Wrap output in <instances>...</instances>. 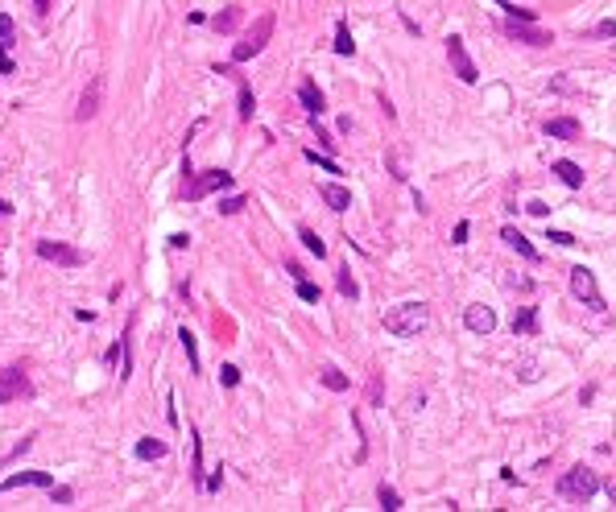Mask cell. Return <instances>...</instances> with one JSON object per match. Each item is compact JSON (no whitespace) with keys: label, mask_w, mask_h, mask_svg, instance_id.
Segmentation results:
<instances>
[{"label":"cell","mask_w":616,"mask_h":512,"mask_svg":"<svg viewBox=\"0 0 616 512\" xmlns=\"http://www.w3.org/2000/svg\"><path fill=\"white\" fill-rule=\"evenodd\" d=\"M100 103H103V75H96V79L83 87V96H79V108H75V120H96L100 116Z\"/></svg>","instance_id":"obj_10"},{"label":"cell","mask_w":616,"mask_h":512,"mask_svg":"<svg viewBox=\"0 0 616 512\" xmlns=\"http://www.w3.org/2000/svg\"><path fill=\"white\" fill-rule=\"evenodd\" d=\"M298 240H302V244H306V252H315L318 260L327 256V244H323V240H318L315 232H310V227H298Z\"/></svg>","instance_id":"obj_25"},{"label":"cell","mask_w":616,"mask_h":512,"mask_svg":"<svg viewBox=\"0 0 616 512\" xmlns=\"http://www.w3.org/2000/svg\"><path fill=\"white\" fill-rule=\"evenodd\" d=\"M13 488H54V475L50 471H17L0 479V492H13Z\"/></svg>","instance_id":"obj_12"},{"label":"cell","mask_w":616,"mask_h":512,"mask_svg":"<svg viewBox=\"0 0 616 512\" xmlns=\"http://www.w3.org/2000/svg\"><path fill=\"white\" fill-rule=\"evenodd\" d=\"M50 496H54V504H71V500H75L71 488H50Z\"/></svg>","instance_id":"obj_34"},{"label":"cell","mask_w":616,"mask_h":512,"mask_svg":"<svg viewBox=\"0 0 616 512\" xmlns=\"http://www.w3.org/2000/svg\"><path fill=\"white\" fill-rule=\"evenodd\" d=\"M600 492V475L592 471V467H571V471L558 479V496L562 500H575V504H583V500H592V496Z\"/></svg>","instance_id":"obj_4"},{"label":"cell","mask_w":616,"mask_h":512,"mask_svg":"<svg viewBox=\"0 0 616 512\" xmlns=\"http://www.w3.org/2000/svg\"><path fill=\"white\" fill-rule=\"evenodd\" d=\"M513 335H537V306H525L513 318Z\"/></svg>","instance_id":"obj_18"},{"label":"cell","mask_w":616,"mask_h":512,"mask_svg":"<svg viewBox=\"0 0 616 512\" xmlns=\"http://www.w3.org/2000/svg\"><path fill=\"white\" fill-rule=\"evenodd\" d=\"M318 380H323V384H327L331 393H343V389H348V376L339 372V368H331V364H327V368L318 372Z\"/></svg>","instance_id":"obj_21"},{"label":"cell","mask_w":616,"mask_h":512,"mask_svg":"<svg viewBox=\"0 0 616 512\" xmlns=\"http://www.w3.org/2000/svg\"><path fill=\"white\" fill-rule=\"evenodd\" d=\"M517 376H521L525 384H534L537 376H542V372H537V359H521V364H517Z\"/></svg>","instance_id":"obj_28"},{"label":"cell","mask_w":616,"mask_h":512,"mask_svg":"<svg viewBox=\"0 0 616 512\" xmlns=\"http://www.w3.org/2000/svg\"><path fill=\"white\" fill-rule=\"evenodd\" d=\"M253 112H257V99H253V87L240 79V120H253Z\"/></svg>","instance_id":"obj_23"},{"label":"cell","mask_w":616,"mask_h":512,"mask_svg":"<svg viewBox=\"0 0 616 512\" xmlns=\"http://www.w3.org/2000/svg\"><path fill=\"white\" fill-rule=\"evenodd\" d=\"M29 393H34V384H29V376H25L21 364H13V368H4V372H0V405L21 401V396H29Z\"/></svg>","instance_id":"obj_6"},{"label":"cell","mask_w":616,"mask_h":512,"mask_svg":"<svg viewBox=\"0 0 616 512\" xmlns=\"http://www.w3.org/2000/svg\"><path fill=\"white\" fill-rule=\"evenodd\" d=\"M505 34L517 41H525V46H550V41H555V34L537 29L534 21H505Z\"/></svg>","instance_id":"obj_11"},{"label":"cell","mask_w":616,"mask_h":512,"mask_svg":"<svg viewBox=\"0 0 616 512\" xmlns=\"http://www.w3.org/2000/svg\"><path fill=\"white\" fill-rule=\"evenodd\" d=\"M463 327H468L472 335H493V331H497V310L484 306V302H472V306L463 310Z\"/></svg>","instance_id":"obj_9"},{"label":"cell","mask_w":616,"mask_h":512,"mask_svg":"<svg viewBox=\"0 0 616 512\" xmlns=\"http://www.w3.org/2000/svg\"><path fill=\"white\" fill-rule=\"evenodd\" d=\"M318 198H323L335 215H343V211L352 207V190H348V186H339V182H318Z\"/></svg>","instance_id":"obj_13"},{"label":"cell","mask_w":616,"mask_h":512,"mask_svg":"<svg viewBox=\"0 0 616 512\" xmlns=\"http://www.w3.org/2000/svg\"><path fill=\"white\" fill-rule=\"evenodd\" d=\"M377 500H380V508H385V512H398L401 508V496L393 492L389 483H380V488H377Z\"/></svg>","instance_id":"obj_26"},{"label":"cell","mask_w":616,"mask_h":512,"mask_svg":"<svg viewBox=\"0 0 616 512\" xmlns=\"http://www.w3.org/2000/svg\"><path fill=\"white\" fill-rule=\"evenodd\" d=\"M546 240H555V244H562V248H571V244H575V236H571V232H550Z\"/></svg>","instance_id":"obj_36"},{"label":"cell","mask_w":616,"mask_h":512,"mask_svg":"<svg viewBox=\"0 0 616 512\" xmlns=\"http://www.w3.org/2000/svg\"><path fill=\"white\" fill-rule=\"evenodd\" d=\"M500 240H505V244H509V248H513L517 256H525L530 265H537V248H534V244H530L525 236H521L517 227H505V232H500Z\"/></svg>","instance_id":"obj_15"},{"label":"cell","mask_w":616,"mask_h":512,"mask_svg":"<svg viewBox=\"0 0 616 512\" xmlns=\"http://www.w3.org/2000/svg\"><path fill=\"white\" fill-rule=\"evenodd\" d=\"M0 58H4V41H0Z\"/></svg>","instance_id":"obj_41"},{"label":"cell","mask_w":616,"mask_h":512,"mask_svg":"<svg viewBox=\"0 0 616 512\" xmlns=\"http://www.w3.org/2000/svg\"><path fill=\"white\" fill-rule=\"evenodd\" d=\"M335 54H356V41H352V34H348V21H339L335 25Z\"/></svg>","instance_id":"obj_20"},{"label":"cell","mask_w":616,"mask_h":512,"mask_svg":"<svg viewBox=\"0 0 616 512\" xmlns=\"http://www.w3.org/2000/svg\"><path fill=\"white\" fill-rule=\"evenodd\" d=\"M0 41L13 46V17H9V13H0Z\"/></svg>","instance_id":"obj_32"},{"label":"cell","mask_w":616,"mask_h":512,"mask_svg":"<svg viewBox=\"0 0 616 512\" xmlns=\"http://www.w3.org/2000/svg\"><path fill=\"white\" fill-rule=\"evenodd\" d=\"M219 376H223V384H228V389H236V384H240V368H236V364H223Z\"/></svg>","instance_id":"obj_31"},{"label":"cell","mask_w":616,"mask_h":512,"mask_svg":"<svg viewBox=\"0 0 616 512\" xmlns=\"http://www.w3.org/2000/svg\"><path fill=\"white\" fill-rule=\"evenodd\" d=\"M166 454V442H158V438H141L137 442V459H161Z\"/></svg>","instance_id":"obj_24"},{"label":"cell","mask_w":616,"mask_h":512,"mask_svg":"<svg viewBox=\"0 0 616 512\" xmlns=\"http://www.w3.org/2000/svg\"><path fill=\"white\" fill-rule=\"evenodd\" d=\"M34 9H38V17H46V13H50V0H34Z\"/></svg>","instance_id":"obj_38"},{"label":"cell","mask_w":616,"mask_h":512,"mask_svg":"<svg viewBox=\"0 0 616 512\" xmlns=\"http://www.w3.org/2000/svg\"><path fill=\"white\" fill-rule=\"evenodd\" d=\"M178 339H182V352H186V359H191V372L199 376V347H195V335H191V331L182 327V331H178Z\"/></svg>","instance_id":"obj_22"},{"label":"cell","mask_w":616,"mask_h":512,"mask_svg":"<svg viewBox=\"0 0 616 512\" xmlns=\"http://www.w3.org/2000/svg\"><path fill=\"white\" fill-rule=\"evenodd\" d=\"M596 38H616V21H600V25H596Z\"/></svg>","instance_id":"obj_35"},{"label":"cell","mask_w":616,"mask_h":512,"mask_svg":"<svg viewBox=\"0 0 616 512\" xmlns=\"http://www.w3.org/2000/svg\"><path fill=\"white\" fill-rule=\"evenodd\" d=\"M298 103H302V108H306V112H310L315 120L323 116V112H327V99H323V91H318V87H315L310 79H306V83L298 87Z\"/></svg>","instance_id":"obj_14"},{"label":"cell","mask_w":616,"mask_h":512,"mask_svg":"<svg viewBox=\"0 0 616 512\" xmlns=\"http://www.w3.org/2000/svg\"><path fill=\"white\" fill-rule=\"evenodd\" d=\"M447 58H451V71H455L463 83H476L480 79L476 62H472V54H468V46H463V38H459V34H451V38H447Z\"/></svg>","instance_id":"obj_7"},{"label":"cell","mask_w":616,"mask_h":512,"mask_svg":"<svg viewBox=\"0 0 616 512\" xmlns=\"http://www.w3.org/2000/svg\"><path fill=\"white\" fill-rule=\"evenodd\" d=\"M9 211H13V207H9V203H4V198H0V215H9Z\"/></svg>","instance_id":"obj_40"},{"label":"cell","mask_w":616,"mask_h":512,"mask_svg":"<svg viewBox=\"0 0 616 512\" xmlns=\"http://www.w3.org/2000/svg\"><path fill=\"white\" fill-rule=\"evenodd\" d=\"M240 17H244V13H240V4H232V9L216 13V17H211V25H216V34H232V29L240 25Z\"/></svg>","instance_id":"obj_19"},{"label":"cell","mask_w":616,"mask_h":512,"mask_svg":"<svg viewBox=\"0 0 616 512\" xmlns=\"http://www.w3.org/2000/svg\"><path fill=\"white\" fill-rule=\"evenodd\" d=\"M298 297H302V302H318V285H315V281H302V277H298Z\"/></svg>","instance_id":"obj_30"},{"label":"cell","mask_w":616,"mask_h":512,"mask_svg":"<svg viewBox=\"0 0 616 512\" xmlns=\"http://www.w3.org/2000/svg\"><path fill=\"white\" fill-rule=\"evenodd\" d=\"M546 137H555V140H575V137H579V120H571V116L546 120Z\"/></svg>","instance_id":"obj_16"},{"label":"cell","mask_w":616,"mask_h":512,"mask_svg":"<svg viewBox=\"0 0 616 512\" xmlns=\"http://www.w3.org/2000/svg\"><path fill=\"white\" fill-rule=\"evenodd\" d=\"M273 25H278V17H273V13H261V17L253 21V29H248V34H244V38L232 46V62L257 58L261 50L269 46V38H273Z\"/></svg>","instance_id":"obj_3"},{"label":"cell","mask_w":616,"mask_h":512,"mask_svg":"<svg viewBox=\"0 0 616 512\" xmlns=\"http://www.w3.org/2000/svg\"><path fill=\"white\" fill-rule=\"evenodd\" d=\"M571 294H575L587 310H596V314L608 310V306H604V294H600V285H596V273H592V269H583V265L571 269Z\"/></svg>","instance_id":"obj_5"},{"label":"cell","mask_w":616,"mask_h":512,"mask_svg":"<svg viewBox=\"0 0 616 512\" xmlns=\"http://www.w3.org/2000/svg\"><path fill=\"white\" fill-rule=\"evenodd\" d=\"M182 174H186V186H182V198H186V203H199V198L211 195V190H232V186H236V178L228 174V170L195 174V170H191V158L182 161Z\"/></svg>","instance_id":"obj_2"},{"label":"cell","mask_w":616,"mask_h":512,"mask_svg":"<svg viewBox=\"0 0 616 512\" xmlns=\"http://www.w3.org/2000/svg\"><path fill=\"white\" fill-rule=\"evenodd\" d=\"M604 492H608V500L616 504V479H608V488H604Z\"/></svg>","instance_id":"obj_39"},{"label":"cell","mask_w":616,"mask_h":512,"mask_svg":"<svg viewBox=\"0 0 616 512\" xmlns=\"http://www.w3.org/2000/svg\"><path fill=\"white\" fill-rule=\"evenodd\" d=\"M525 211H530V215H550V207H546V203H537V198L525 207Z\"/></svg>","instance_id":"obj_37"},{"label":"cell","mask_w":616,"mask_h":512,"mask_svg":"<svg viewBox=\"0 0 616 512\" xmlns=\"http://www.w3.org/2000/svg\"><path fill=\"white\" fill-rule=\"evenodd\" d=\"M306 158H310V161H318V165H323L327 174H339V165H335V161H331V158H318L315 149H306Z\"/></svg>","instance_id":"obj_33"},{"label":"cell","mask_w":616,"mask_h":512,"mask_svg":"<svg viewBox=\"0 0 616 512\" xmlns=\"http://www.w3.org/2000/svg\"><path fill=\"white\" fill-rule=\"evenodd\" d=\"M240 207H244V195H232V198H223V203H219V215H236Z\"/></svg>","instance_id":"obj_29"},{"label":"cell","mask_w":616,"mask_h":512,"mask_svg":"<svg viewBox=\"0 0 616 512\" xmlns=\"http://www.w3.org/2000/svg\"><path fill=\"white\" fill-rule=\"evenodd\" d=\"M430 327V306L426 302H398L385 310V331L393 339H418Z\"/></svg>","instance_id":"obj_1"},{"label":"cell","mask_w":616,"mask_h":512,"mask_svg":"<svg viewBox=\"0 0 616 512\" xmlns=\"http://www.w3.org/2000/svg\"><path fill=\"white\" fill-rule=\"evenodd\" d=\"M555 174L562 178V186H571V190H579V186H583V170H579L575 161L558 158V161H555Z\"/></svg>","instance_id":"obj_17"},{"label":"cell","mask_w":616,"mask_h":512,"mask_svg":"<svg viewBox=\"0 0 616 512\" xmlns=\"http://www.w3.org/2000/svg\"><path fill=\"white\" fill-rule=\"evenodd\" d=\"M339 294H343V297H356L360 294V285H356V277H352V269H348V265L339 269Z\"/></svg>","instance_id":"obj_27"},{"label":"cell","mask_w":616,"mask_h":512,"mask_svg":"<svg viewBox=\"0 0 616 512\" xmlns=\"http://www.w3.org/2000/svg\"><path fill=\"white\" fill-rule=\"evenodd\" d=\"M38 256L41 260H54V265H66V269H79L87 256L71 244H59V240H38Z\"/></svg>","instance_id":"obj_8"}]
</instances>
